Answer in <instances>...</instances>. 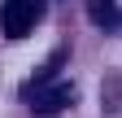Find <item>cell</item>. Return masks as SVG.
I'll return each instance as SVG.
<instances>
[{
    "mask_svg": "<svg viewBox=\"0 0 122 118\" xmlns=\"http://www.w3.org/2000/svg\"><path fill=\"white\" fill-rule=\"evenodd\" d=\"M87 18L100 26V31H113L118 26V5L113 0H87Z\"/></svg>",
    "mask_w": 122,
    "mask_h": 118,
    "instance_id": "3957f363",
    "label": "cell"
},
{
    "mask_svg": "<svg viewBox=\"0 0 122 118\" xmlns=\"http://www.w3.org/2000/svg\"><path fill=\"white\" fill-rule=\"evenodd\" d=\"M26 101H30V114L48 118V114H61L66 105H74V87H70V83H52V87L30 83V87H26Z\"/></svg>",
    "mask_w": 122,
    "mask_h": 118,
    "instance_id": "7a4b0ae2",
    "label": "cell"
},
{
    "mask_svg": "<svg viewBox=\"0 0 122 118\" xmlns=\"http://www.w3.org/2000/svg\"><path fill=\"white\" fill-rule=\"evenodd\" d=\"M44 5H48V0H5V9H0V31L9 39H26L35 31V22L44 18Z\"/></svg>",
    "mask_w": 122,
    "mask_h": 118,
    "instance_id": "6da1fadb",
    "label": "cell"
}]
</instances>
